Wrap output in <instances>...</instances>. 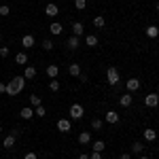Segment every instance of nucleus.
<instances>
[{
  "label": "nucleus",
  "mask_w": 159,
  "mask_h": 159,
  "mask_svg": "<svg viewBox=\"0 0 159 159\" xmlns=\"http://www.w3.org/2000/svg\"><path fill=\"white\" fill-rule=\"evenodd\" d=\"M25 87V79L24 76H15L13 81H9L7 83V96H11V98H15L17 93H21Z\"/></svg>",
  "instance_id": "obj_1"
},
{
  "label": "nucleus",
  "mask_w": 159,
  "mask_h": 159,
  "mask_svg": "<svg viewBox=\"0 0 159 159\" xmlns=\"http://www.w3.org/2000/svg\"><path fill=\"white\" fill-rule=\"evenodd\" d=\"M119 81H121V76H119V70L115 68V66H110L108 70H106V83L108 85H119Z\"/></svg>",
  "instance_id": "obj_2"
},
{
  "label": "nucleus",
  "mask_w": 159,
  "mask_h": 159,
  "mask_svg": "<svg viewBox=\"0 0 159 159\" xmlns=\"http://www.w3.org/2000/svg\"><path fill=\"white\" fill-rule=\"evenodd\" d=\"M83 115H85V108H83L81 104H72V106H70V110H68V117H70L72 121L83 119Z\"/></svg>",
  "instance_id": "obj_3"
},
{
  "label": "nucleus",
  "mask_w": 159,
  "mask_h": 159,
  "mask_svg": "<svg viewBox=\"0 0 159 159\" xmlns=\"http://www.w3.org/2000/svg\"><path fill=\"white\" fill-rule=\"evenodd\" d=\"M144 106L157 108L159 106V93H147V96H144Z\"/></svg>",
  "instance_id": "obj_4"
},
{
  "label": "nucleus",
  "mask_w": 159,
  "mask_h": 159,
  "mask_svg": "<svg viewBox=\"0 0 159 159\" xmlns=\"http://www.w3.org/2000/svg\"><path fill=\"white\" fill-rule=\"evenodd\" d=\"M140 85H142V83H140V79H136V76H132V79H127V81H125V87H127V91H129V93L138 91Z\"/></svg>",
  "instance_id": "obj_5"
},
{
  "label": "nucleus",
  "mask_w": 159,
  "mask_h": 159,
  "mask_svg": "<svg viewBox=\"0 0 159 159\" xmlns=\"http://www.w3.org/2000/svg\"><path fill=\"white\" fill-rule=\"evenodd\" d=\"M70 129H72V121H70V119H60V121H57V132L68 134Z\"/></svg>",
  "instance_id": "obj_6"
},
{
  "label": "nucleus",
  "mask_w": 159,
  "mask_h": 159,
  "mask_svg": "<svg viewBox=\"0 0 159 159\" xmlns=\"http://www.w3.org/2000/svg\"><path fill=\"white\" fill-rule=\"evenodd\" d=\"M104 119H106V123H110V125H117V123L121 121V117H119L117 110H108V112L104 115Z\"/></svg>",
  "instance_id": "obj_7"
},
{
  "label": "nucleus",
  "mask_w": 159,
  "mask_h": 159,
  "mask_svg": "<svg viewBox=\"0 0 159 159\" xmlns=\"http://www.w3.org/2000/svg\"><path fill=\"white\" fill-rule=\"evenodd\" d=\"M132 102H134V96L127 91V93H123V96H119V104H121L123 108H129L132 106Z\"/></svg>",
  "instance_id": "obj_8"
},
{
  "label": "nucleus",
  "mask_w": 159,
  "mask_h": 159,
  "mask_svg": "<svg viewBox=\"0 0 159 159\" xmlns=\"http://www.w3.org/2000/svg\"><path fill=\"white\" fill-rule=\"evenodd\" d=\"M45 15H47V17H55V15H60V7H57L55 2H49V4L45 7Z\"/></svg>",
  "instance_id": "obj_9"
},
{
  "label": "nucleus",
  "mask_w": 159,
  "mask_h": 159,
  "mask_svg": "<svg viewBox=\"0 0 159 159\" xmlns=\"http://www.w3.org/2000/svg\"><path fill=\"white\" fill-rule=\"evenodd\" d=\"M157 136H159V134L153 129V127H147V129L142 132V138H144L147 142H155V140H157Z\"/></svg>",
  "instance_id": "obj_10"
},
{
  "label": "nucleus",
  "mask_w": 159,
  "mask_h": 159,
  "mask_svg": "<svg viewBox=\"0 0 159 159\" xmlns=\"http://www.w3.org/2000/svg\"><path fill=\"white\" fill-rule=\"evenodd\" d=\"M19 117H21L24 121H30V119L34 117V108H32V106H24V108L19 110Z\"/></svg>",
  "instance_id": "obj_11"
},
{
  "label": "nucleus",
  "mask_w": 159,
  "mask_h": 159,
  "mask_svg": "<svg viewBox=\"0 0 159 159\" xmlns=\"http://www.w3.org/2000/svg\"><path fill=\"white\" fill-rule=\"evenodd\" d=\"M79 45H81V38L79 36H68V40H66V47H68V49L70 51H74V49H79Z\"/></svg>",
  "instance_id": "obj_12"
},
{
  "label": "nucleus",
  "mask_w": 159,
  "mask_h": 159,
  "mask_svg": "<svg viewBox=\"0 0 159 159\" xmlns=\"http://www.w3.org/2000/svg\"><path fill=\"white\" fill-rule=\"evenodd\" d=\"M72 34H74V36H79V38L85 36V25L81 24V21H74V24H72Z\"/></svg>",
  "instance_id": "obj_13"
},
{
  "label": "nucleus",
  "mask_w": 159,
  "mask_h": 159,
  "mask_svg": "<svg viewBox=\"0 0 159 159\" xmlns=\"http://www.w3.org/2000/svg\"><path fill=\"white\" fill-rule=\"evenodd\" d=\"M21 47H24V49H32V47H34V36H32V34H24V36H21Z\"/></svg>",
  "instance_id": "obj_14"
},
{
  "label": "nucleus",
  "mask_w": 159,
  "mask_h": 159,
  "mask_svg": "<svg viewBox=\"0 0 159 159\" xmlns=\"http://www.w3.org/2000/svg\"><path fill=\"white\" fill-rule=\"evenodd\" d=\"M15 64H17V66H28V53H25V51H19V53L15 55Z\"/></svg>",
  "instance_id": "obj_15"
},
{
  "label": "nucleus",
  "mask_w": 159,
  "mask_h": 159,
  "mask_svg": "<svg viewBox=\"0 0 159 159\" xmlns=\"http://www.w3.org/2000/svg\"><path fill=\"white\" fill-rule=\"evenodd\" d=\"M45 72H47V76H49V79H57V74H60V68H57V64H49Z\"/></svg>",
  "instance_id": "obj_16"
},
{
  "label": "nucleus",
  "mask_w": 159,
  "mask_h": 159,
  "mask_svg": "<svg viewBox=\"0 0 159 159\" xmlns=\"http://www.w3.org/2000/svg\"><path fill=\"white\" fill-rule=\"evenodd\" d=\"M49 32L53 34V36H60L61 32H64V25H61V24H57V21H53V24L49 25Z\"/></svg>",
  "instance_id": "obj_17"
},
{
  "label": "nucleus",
  "mask_w": 159,
  "mask_h": 159,
  "mask_svg": "<svg viewBox=\"0 0 159 159\" xmlns=\"http://www.w3.org/2000/svg\"><path fill=\"white\" fill-rule=\"evenodd\" d=\"M100 38L96 36V34H85V45L87 47H98Z\"/></svg>",
  "instance_id": "obj_18"
},
{
  "label": "nucleus",
  "mask_w": 159,
  "mask_h": 159,
  "mask_svg": "<svg viewBox=\"0 0 159 159\" xmlns=\"http://www.w3.org/2000/svg\"><path fill=\"white\" fill-rule=\"evenodd\" d=\"M79 142H81V144H91V142H93V140H91V132H81V134H79Z\"/></svg>",
  "instance_id": "obj_19"
},
{
  "label": "nucleus",
  "mask_w": 159,
  "mask_h": 159,
  "mask_svg": "<svg viewBox=\"0 0 159 159\" xmlns=\"http://www.w3.org/2000/svg\"><path fill=\"white\" fill-rule=\"evenodd\" d=\"M144 34H147L148 38H157V36H159V28H157L155 24H153V25H147V30H144Z\"/></svg>",
  "instance_id": "obj_20"
},
{
  "label": "nucleus",
  "mask_w": 159,
  "mask_h": 159,
  "mask_svg": "<svg viewBox=\"0 0 159 159\" xmlns=\"http://www.w3.org/2000/svg\"><path fill=\"white\" fill-rule=\"evenodd\" d=\"M34 76H36V68H34V66H25L24 79H25V81H30V79H34Z\"/></svg>",
  "instance_id": "obj_21"
},
{
  "label": "nucleus",
  "mask_w": 159,
  "mask_h": 159,
  "mask_svg": "<svg viewBox=\"0 0 159 159\" xmlns=\"http://www.w3.org/2000/svg\"><path fill=\"white\" fill-rule=\"evenodd\" d=\"M15 142H17V138L9 134L4 140H2V147H4V148H13V147H15Z\"/></svg>",
  "instance_id": "obj_22"
},
{
  "label": "nucleus",
  "mask_w": 159,
  "mask_h": 159,
  "mask_svg": "<svg viewBox=\"0 0 159 159\" xmlns=\"http://www.w3.org/2000/svg\"><path fill=\"white\" fill-rule=\"evenodd\" d=\"M106 148V142L104 140H96V142H91V151H96V153H102Z\"/></svg>",
  "instance_id": "obj_23"
},
{
  "label": "nucleus",
  "mask_w": 159,
  "mask_h": 159,
  "mask_svg": "<svg viewBox=\"0 0 159 159\" xmlns=\"http://www.w3.org/2000/svg\"><path fill=\"white\" fill-rule=\"evenodd\" d=\"M68 74L70 76H81V66L79 64H70L68 66Z\"/></svg>",
  "instance_id": "obj_24"
},
{
  "label": "nucleus",
  "mask_w": 159,
  "mask_h": 159,
  "mask_svg": "<svg viewBox=\"0 0 159 159\" xmlns=\"http://www.w3.org/2000/svg\"><path fill=\"white\" fill-rule=\"evenodd\" d=\"M49 89H51V91H53V93H57V91H60V89H61L60 81H57V79H51V81H49Z\"/></svg>",
  "instance_id": "obj_25"
},
{
  "label": "nucleus",
  "mask_w": 159,
  "mask_h": 159,
  "mask_svg": "<svg viewBox=\"0 0 159 159\" xmlns=\"http://www.w3.org/2000/svg\"><path fill=\"white\" fill-rule=\"evenodd\" d=\"M142 151H144V144H142V142H134V144H132V153H134V155H142Z\"/></svg>",
  "instance_id": "obj_26"
},
{
  "label": "nucleus",
  "mask_w": 159,
  "mask_h": 159,
  "mask_svg": "<svg viewBox=\"0 0 159 159\" xmlns=\"http://www.w3.org/2000/svg\"><path fill=\"white\" fill-rule=\"evenodd\" d=\"M40 104H43L40 96H34V93H32V96H30V106H32V108H36V106H40Z\"/></svg>",
  "instance_id": "obj_27"
},
{
  "label": "nucleus",
  "mask_w": 159,
  "mask_h": 159,
  "mask_svg": "<svg viewBox=\"0 0 159 159\" xmlns=\"http://www.w3.org/2000/svg\"><path fill=\"white\" fill-rule=\"evenodd\" d=\"M93 25L100 30V28H104V25H106V19H104L102 15H98V17H93Z\"/></svg>",
  "instance_id": "obj_28"
},
{
  "label": "nucleus",
  "mask_w": 159,
  "mask_h": 159,
  "mask_svg": "<svg viewBox=\"0 0 159 159\" xmlns=\"http://www.w3.org/2000/svg\"><path fill=\"white\" fill-rule=\"evenodd\" d=\"M45 115H47V108H45V106H43V104H40V106H36V108H34V117H45Z\"/></svg>",
  "instance_id": "obj_29"
},
{
  "label": "nucleus",
  "mask_w": 159,
  "mask_h": 159,
  "mask_svg": "<svg viewBox=\"0 0 159 159\" xmlns=\"http://www.w3.org/2000/svg\"><path fill=\"white\" fill-rule=\"evenodd\" d=\"M91 127H93L96 132H100V129H102V119H98V117H96V119H91Z\"/></svg>",
  "instance_id": "obj_30"
},
{
  "label": "nucleus",
  "mask_w": 159,
  "mask_h": 159,
  "mask_svg": "<svg viewBox=\"0 0 159 159\" xmlns=\"http://www.w3.org/2000/svg\"><path fill=\"white\" fill-rule=\"evenodd\" d=\"M7 15H11V7L9 4H2L0 7V17H7Z\"/></svg>",
  "instance_id": "obj_31"
},
{
  "label": "nucleus",
  "mask_w": 159,
  "mask_h": 159,
  "mask_svg": "<svg viewBox=\"0 0 159 159\" xmlns=\"http://www.w3.org/2000/svg\"><path fill=\"white\" fill-rule=\"evenodd\" d=\"M74 7H76V11H83L87 7V0H74Z\"/></svg>",
  "instance_id": "obj_32"
},
{
  "label": "nucleus",
  "mask_w": 159,
  "mask_h": 159,
  "mask_svg": "<svg viewBox=\"0 0 159 159\" xmlns=\"http://www.w3.org/2000/svg\"><path fill=\"white\" fill-rule=\"evenodd\" d=\"M53 47H55V45L51 43L49 38H47V40H43V49H45V51H53Z\"/></svg>",
  "instance_id": "obj_33"
},
{
  "label": "nucleus",
  "mask_w": 159,
  "mask_h": 159,
  "mask_svg": "<svg viewBox=\"0 0 159 159\" xmlns=\"http://www.w3.org/2000/svg\"><path fill=\"white\" fill-rule=\"evenodd\" d=\"M9 47H0V57H9Z\"/></svg>",
  "instance_id": "obj_34"
},
{
  "label": "nucleus",
  "mask_w": 159,
  "mask_h": 159,
  "mask_svg": "<svg viewBox=\"0 0 159 159\" xmlns=\"http://www.w3.org/2000/svg\"><path fill=\"white\" fill-rule=\"evenodd\" d=\"M24 159H38V155H36V153H32V151H30V153H25V155H24Z\"/></svg>",
  "instance_id": "obj_35"
},
{
  "label": "nucleus",
  "mask_w": 159,
  "mask_h": 159,
  "mask_svg": "<svg viewBox=\"0 0 159 159\" xmlns=\"http://www.w3.org/2000/svg\"><path fill=\"white\" fill-rule=\"evenodd\" d=\"M89 159H102V153H96V151H93V153L89 155Z\"/></svg>",
  "instance_id": "obj_36"
},
{
  "label": "nucleus",
  "mask_w": 159,
  "mask_h": 159,
  "mask_svg": "<svg viewBox=\"0 0 159 159\" xmlns=\"http://www.w3.org/2000/svg\"><path fill=\"white\" fill-rule=\"evenodd\" d=\"M2 93H7V83L0 81V96H2Z\"/></svg>",
  "instance_id": "obj_37"
},
{
  "label": "nucleus",
  "mask_w": 159,
  "mask_h": 159,
  "mask_svg": "<svg viewBox=\"0 0 159 159\" xmlns=\"http://www.w3.org/2000/svg\"><path fill=\"white\" fill-rule=\"evenodd\" d=\"M119 159H132V155H129V153H121V155H119Z\"/></svg>",
  "instance_id": "obj_38"
},
{
  "label": "nucleus",
  "mask_w": 159,
  "mask_h": 159,
  "mask_svg": "<svg viewBox=\"0 0 159 159\" xmlns=\"http://www.w3.org/2000/svg\"><path fill=\"white\" fill-rule=\"evenodd\" d=\"M79 159H89V155H87V153H81V155H79Z\"/></svg>",
  "instance_id": "obj_39"
},
{
  "label": "nucleus",
  "mask_w": 159,
  "mask_h": 159,
  "mask_svg": "<svg viewBox=\"0 0 159 159\" xmlns=\"http://www.w3.org/2000/svg\"><path fill=\"white\" fill-rule=\"evenodd\" d=\"M138 159H151V157H147V155H140V157H138Z\"/></svg>",
  "instance_id": "obj_40"
},
{
  "label": "nucleus",
  "mask_w": 159,
  "mask_h": 159,
  "mask_svg": "<svg viewBox=\"0 0 159 159\" xmlns=\"http://www.w3.org/2000/svg\"><path fill=\"white\" fill-rule=\"evenodd\" d=\"M155 11H157V13H159V2H157V7H155Z\"/></svg>",
  "instance_id": "obj_41"
},
{
  "label": "nucleus",
  "mask_w": 159,
  "mask_h": 159,
  "mask_svg": "<svg viewBox=\"0 0 159 159\" xmlns=\"http://www.w3.org/2000/svg\"><path fill=\"white\" fill-rule=\"evenodd\" d=\"M0 40H2V32H0Z\"/></svg>",
  "instance_id": "obj_42"
},
{
  "label": "nucleus",
  "mask_w": 159,
  "mask_h": 159,
  "mask_svg": "<svg viewBox=\"0 0 159 159\" xmlns=\"http://www.w3.org/2000/svg\"><path fill=\"white\" fill-rule=\"evenodd\" d=\"M157 93H159V87H157Z\"/></svg>",
  "instance_id": "obj_43"
},
{
  "label": "nucleus",
  "mask_w": 159,
  "mask_h": 159,
  "mask_svg": "<svg viewBox=\"0 0 159 159\" xmlns=\"http://www.w3.org/2000/svg\"><path fill=\"white\" fill-rule=\"evenodd\" d=\"M0 134H2V129H0Z\"/></svg>",
  "instance_id": "obj_44"
}]
</instances>
